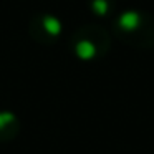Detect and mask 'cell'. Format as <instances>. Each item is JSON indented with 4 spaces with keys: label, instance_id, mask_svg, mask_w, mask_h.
Returning a JSON list of instances; mask_svg holds the SVG:
<instances>
[{
    "label": "cell",
    "instance_id": "cell-1",
    "mask_svg": "<svg viewBox=\"0 0 154 154\" xmlns=\"http://www.w3.org/2000/svg\"><path fill=\"white\" fill-rule=\"evenodd\" d=\"M114 33L134 48H154V15L144 10H126L114 20Z\"/></svg>",
    "mask_w": 154,
    "mask_h": 154
},
{
    "label": "cell",
    "instance_id": "cell-2",
    "mask_svg": "<svg viewBox=\"0 0 154 154\" xmlns=\"http://www.w3.org/2000/svg\"><path fill=\"white\" fill-rule=\"evenodd\" d=\"M109 35L100 27H85L75 38V51L83 60L103 57L109 50Z\"/></svg>",
    "mask_w": 154,
    "mask_h": 154
},
{
    "label": "cell",
    "instance_id": "cell-3",
    "mask_svg": "<svg viewBox=\"0 0 154 154\" xmlns=\"http://www.w3.org/2000/svg\"><path fill=\"white\" fill-rule=\"evenodd\" d=\"M18 133V121L15 114L8 113V111H2L0 113V141L2 139H12Z\"/></svg>",
    "mask_w": 154,
    "mask_h": 154
},
{
    "label": "cell",
    "instance_id": "cell-4",
    "mask_svg": "<svg viewBox=\"0 0 154 154\" xmlns=\"http://www.w3.org/2000/svg\"><path fill=\"white\" fill-rule=\"evenodd\" d=\"M90 2L93 10L98 15H108L114 8V4H116V0H90Z\"/></svg>",
    "mask_w": 154,
    "mask_h": 154
}]
</instances>
